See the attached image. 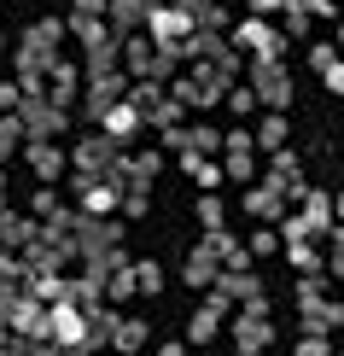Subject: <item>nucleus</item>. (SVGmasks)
I'll use <instances>...</instances> for the list:
<instances>
[{
	"label": "nucleus",
	"instance_id": "4468645a",
	"mask_svg": "<svg viewBox=\"0 0 344 356\" xmlns=\"http://www.w3.org/2000/svg\"><path fill=\"white\" fill-rule=\"evenodd\" d=\"M245 211L257 216V222H280V193L268 187V181H263V187H251V193H245Z\"/></svg>",
	"mask_w": 344,
	"mask_h": 356
},
{
	"label": "nucleus",
	"instance_id": "1a4fd4ad",
	"mask_svg": "<svg viewBox=\"0 0 344 356\" xmlns=\"http://www.w3.org/2000/svg\"><path fill=\"white\" fill-rule=\"evenodd\" d=\"M216 298H239V304H263V280L257 275H234V269H222V280H216Z\"/></svg>",
	"mask_w": 344,
	"mask_h": 356
},
{
	"label": "nucleus",
	"instance_id": "20e7f679",
	"mask_svg": "<svg viewBox=\"0 0 344 356\" xmlns=\"http://www.w3.org/2000/svg\"><path fill=\"white\" fill-rule=\"evenodd\" d=\"M18 123H24L29 140H53V135H65V106H53V99H24Z\"/></svg>",
	"mask_w": 344,
	"mask_h": 356
},
{
	"label": "nucleus",
	"instance_id": "c756f323",
	"mask_svg": "<svg viewBox=\"0 0 344 356\" xmlns=\"http://www.w3.org/2000/svg\"><path fill=\"white\" fill-rule=\"evenodd\" d=\"M35 216H47V222L65 216V211H58V193H53V187H41V193H35Z\"/></svg>",
	"mask_w": 344,
	"mask_h": 356
},
{
	"label": "nucleus",
	"instance_id": "f8f14e48",
	"mask_svg": "<svg viewBox=\"0 0 344 356\" xmlns=\"http://www.w3.org/2000/svg\"><path fill=\"white\" fill-rule=\"evenodd\" d=\"M123 53H129V76L152 82V58H158V41H146V35H129V41H123Z\"/></svg>",
	"mask_w": 344,
	"mask_h": 356
},
{
	"label": "nucleus",
	"instance_id": "dca6fc26",
	"mask_svg": "<svg viewBox=\"0 0 344 356\" xmlns=\"http://www.w3.org/2000/svg\"><path fill=\"white\" fill-rule=\"evenodd\" d=\"M76 88H82V76L70 65H53V88H47V99L53 106H70V99H76Z\"/></svg>",
	"mask_w": 344,
	"mask_h": 356
},
{
	"label": "nucleus",
	"instance_id": "72a5a7b5",
	"mask_svg": "<svg viewBox=\"0 0 344 356\" xmlns=\"http://www.w3.org/2000/svg\"><path fill=\"white\" fill-rule=\"evenodd\" d=\"M222 170H228L234 181H245V175H251V152H228V164H222Z\"/></svg>",
	"mask_w": 344,
	"mask_h": 356
},
{
	"label": "nucleus",
	"instance_id": "09e8293b",
	"mask_svg": "<svg viewBox=\"0 0 344 356\" xmlns=\"http://www.w3.org/2000/svg\"><path fill=\"white\" fill-rule=\"evenodd\" d=\"M0 193H6V170H0Z\"/></svg>",
	"mask_w": 344,
	"mask_h": 356
},
{
	"label": "nucleus",
	"instance_id": "4be33fe9",
	"mask_svg": "<svg viewBox=\"0 0 344 356\" xmlns=\"http://www.w3.org/2000/svg\"><path fill=\"white\" fill-rule=\"evenodd\" d=\"M181 170L193 175V181H204V187H216V181H222V175H228V170H216V164H204V158H199V152H181Z\"/></svg>",
	"mask_w": 344,
	"mask_h": 356
},
{
	"label": "nucleus",
	"instance_id": "393cba45",
	"mask_svg": "<svg viewBox=\"0 0 344 356\" xmlns=\"http://www.w3.org/2000/svg\"><path fill=\"white\" fill-rule=\"evenodd\" d=\"M24 99H29V94H24L18 82H0V111H6V117H18V111H24Z\"/></svg>",
	"mask_w": 344,
	"mask_h": 356
},
{
	"label": "nucleus",
	"instance_id": "ddd939ff",
	"mask_svg": "<svg viewBox=\"0 0 344 356\" xmlns=\"http://www.w3.org/2000/svg\"><path fill=\"white\" fill-rule=\"evenodd\" d=\"M222 304H228V298H216V292H211V304H204V309H193V321H187V339H199V345H204V339H211V333L222 327Z\"/></svg>",
	"mask_w": 344,
	"mask_h": 356
},
{
	"label": "nucleus",
	"instance_id": "7c9ffc66",
	"mask_svg": "<svg viewBox=\"0 0 344 356\" xmlns=\"http://www.w3.org/2000/svg\"><path fill=\"white\" fill-rule=\"evenodd\" d=\"M199 222H204V234H222V204L216 199H199Z\"/></svg>",
	"mask_w": 344,
	"mask_h": 356
},
{
	"label": "nucleus",
	"instance_id": "a19ab883",
	"mask_svg": "<svg viewBox=\"0 0 344 356\" xmlns=\"http://www.w3.org/2000/svg\"><path fill=\"white\" fill-rule=\"evenodd\" d=\"M268 251H280L275 234H251V257H268Z\"/></svg>",
	"mask_w": 344,
	"mask_h": 356
},
{
	"label": "nucleus",
	"instance_id": "39448f33",
	"mask_svg": "<svg viewBox=\"0 0 344 356\" xmlns=\"http://www.w3.org/2000/svg\"><path fill=\"white\" fill-rule=\"evenodd\" d=\"M234 339H239V356H257L268 339H275V327H268V304H245V309H239Z\"/></svg>",
	"mask_w": 344,
	"mask_h": 356
},
{
	"label": "nucleus",
	"instance_id": "412c9836",
	"mask_svg": "<svg viewBox=\"0 0 344 356\" xmlns=\"http://www.w3.org/2000/svg\"><path fill=\"white\" fill-rule=\"evenodd\" d=\"M257 146H268V152H280V146H286V117H263V123H257Z\"/></svg>",
	"mask_w": 344,
	"mask_h": 356
},
{
	"label": "nucleus",
	"instance_id": "79ce46f5",
	"mask_svg": "<svg viewBox=\"0 0 344 356\" xmlns=\"http://www.w3.org/2000/svg\"><path fill=\"white\" fill-rule=\"evenodd\" d=\"M222 146H228V152H251V146H257V135H245V129H234V135L222 140Z\"/></svg>",
	"mask_w": 344,
	"mask_h": 356
},
{
	"label": "nucleus",
	"instance_id": "cd10ccee",
	"mask_svg": "<svg viewBox=\"0 0 344 356\" xmlns=\"http://www.w3.org/2000/svg\"><path fill=\"white\" fill-rule=\"evenodd\" d=\"M280 24H286V35H309V12H304V0H292Z\"/></svg>",
	"mask_w": 344,
	"mask_h": 356
},
{
	"label": "nucleus",
	"instance_id": "6e6552de",
	"mask_svg": "<svg viewBox=\"0 0 344 356\" xmlns=\"http://www.w3.org/2000/svg\"><path fill=\"white\" fill-rule=\"evenodd\" d=\"M234 35H239V47L257 53V65H280V35H275V29H268L263 18H245V24L234 29Z\"/></svg>",
	"mask_w": 344,
	"mask_h": 356
},
{
	"label": "nucleus",
	"instance_id": "c85d7f7f",
	"mask_svg": "<svg viewBox=\"0 0 344 356\" xmlns=\"http://www.w3.org/2000/svg\"><path fill=\"white\" fill-rule=\"evenodd\" d=\"M18 304H24L18 292H12V286H0V333H6L12 321H18Z\"/></svg>",
	"mask_w": 344,
	"mask_h": 356
},
{
	"label": "nucleus",
	"instance_id": "5701e85b",
	"mask_svg": "<svg viewBox=\"0 0 344 356\" xmlns=\"http://www.w3.org/2000/svg\"><path fill=\"white\" fill-rule=\"evenodd\" d=\"M222 140H228V135H216V129H204V123H193V129H187V152H199V158H204V152H216Z\"/></svg>",
	"mask_w": 344,
	"mask_h": 356
},
{
	"label": "nucleus",
	"instance_id": "bb28decb",
	"mask_svg": "<svg viewBox=\"0 0 344 356\" xmlns=\"http://www.w3.org/2000/svg\"><path fill=\"white\" fill-rule=\"evenodd\" d=\"M146 345V327L140 321H123V327H117V350H140Z\"/></svg>",
	"mask_w": 344,
	"mask_h": 356
},
{
	"label": "nucleus",
	"instance_id": "7ed1b4c3",
	"mask_svg": "<svg viewBox=\"0 0 344 356\" xmlns=\"http://www.w3.org/2000/svg\"><path fill=\"white\" fill-rule=\"evenodd\" d=\"M123 94H129V76L123 70H88V111L106 123V111L111 106H123Z\"/></svg>",
	"mask_w": 344,
	"mask_h": 356
},
{
	"label": "nucleus",
	"instance_id": "f704fd0d",
	"mask_svg": "<svg viewBox=\"0 0 344 356\" xmlns=\"http://www.w3.org/2000/svg\"><path fill=\"white\" fill-rule=\"evenodd\" d=\"M76 18H111V0H76Z\"/></svg>",
	"mask_w": 344,
	"mask_h": 356
},
{
	"label": "nucleus",
	"instance_id": "4c0bfd02",
	"mask_svg": "<svg viewBox=\"0 0 344 356\" xmlns=\"http://www.w3.org/2000/svg\"><path fill=\"white\" fill-rule=\"evenodd\" d=\"M228 106H234V111H251V106H257V94H251V82H239V88H234V94H228Z\"/></svg>",
	"mask_w": 344,
	"mask_h": 356
},
{
	"label": "nucleus",
	"instance_id": "ea45409f",
	"mask_svg": "<svg viewBox=\"0 0 344 356\" xmlns=\"http://www.w3.org/2000/svg\"><path fill=\"white\" fill-rule=\"evenodd\" d=\"M297 356H327V339L321 333H304V339H297Z\"/></svg>",
	"mask_w": 344,
	"mask_h": 356
},
{
	"label": "nucleus",
	"instance_id": "f03ea898",
	"mask_svg": "<svg viewBox=\"0 0 344 356\" xmlns=\"http://www.w3.org/2000/svg\"><path fill=\"white\" fill-rule=\"evenodd\" d=\"M146 29H152V41H158V47H181V53H187V41L199 35V18H193L187 6H158Z\"/></svg>",
	"mask_w": 344,
	"mask_h": 356
},
{
	"label": "nucleus",
	"instance_id": "58836bf2",
	"mask_svg": "<svg viewBox=\"0 0 344 356\" xmlns=\"http://www.w3.org/2000/svg\"><path fill=\"white\" fill-rule=\"evenodd\" d=\"M152 211V199H146V193H123V216H146Z\"/></svg>",
	"mask_w": 344,
	"mask_h": 356
},
{
	"label": "nucleus",
	"instance_id": "2f4dec72",
	"mask_svg": "<svg viewBox=\"0 0 344 356\" xmlns=\"http://www.w3.org/2000/svg\"><path fill=\"white\" fill-rule=\"evenodd\" d=\"M29 35H35L41 47H58V35H65V29H58V18H41L35 29H29Z\"/></svg>",
	"mask_w": 344,
	"mask_h": 356
},
{
	"label": "nucleus",
	"instance_id": "0eeeda50",
	"mask_svg": "<svg viewBox=\"0 0 344 356\" xmlns=\"http://www.w3.org/2000/svg\"><path fill=\"white\" fill-rule=\"evenodd\" d=\"M181 280H187L193 292H216V280H222V263H216V251L204 245V240L187 251V263H181Z\"/></svg>",
	"mask_w": 344,
	"mask_h": 356
},
{
	"label": "nucleus",
	"instance_id": "a211bd4d",
	"mask_svg": "<svg viewBox=\"0 0 344 356\" xmlns=\"http://www.w3.org/2000/svg\"><path fill=\"white\" fill-rule=\"evenodd\" d=\"M134 129H140V111H134L129 99H123V106H111V111H106V135H111V140L134 135Z\"/></svg>",
	"mask_w": 344,
	"mask_h": 356
},
{
	"label": "nucleus",
	"instance_id": "a18cd8bd",
	"mask_svg": "<svg viewBox=\"0 0 344 356\" xmlns=\"http://www.w3.org/2000/svg\"><path fill=\"white\" fill-rule=\"evenodd\" d=\"M158 356H187V345H163V350H158Z\"/></svg>",
	"mask_w": 344,
	"mask_h": 356
},
{
	"label": "nucleus",
	"instance_id": "f3484780",
	"mask_svg": "<svg viewBox=\"0 0 344 356\" xmlns=\"http://www.w3.org/2000/svg\"><path fill=\"white\" fill-rule=\"evenodd\" d=\"M163 99H170V94H163V82H134V88H129V106L140 111V117H152Z\"/></svg>",
	"mask_w": 344,
	"mask_h": 356
},
{
	"label": "nucleus",
	"instance_id": "423d86ee",
	"mask_svg": "<svg viewBox=\"0 0 344 356\" xmlns=\"http://www.w3.org/2000/svg\"><path fill=\"white\" fill-rule=\"evenodd\" d=\"M251 94H257V106H286L292 99L286 65H251Z\"/></svg>",
	"mask_w": 344,
	"mask_h": 356
},
{
	"label": "nucleus",
	"instance_id": "b1692460",
	"mask_svg": "<svg viewBox=\"0 0 344 356\" xmlns=\"http://www.w3.org/2000/svg\"><path fill=\"white\" fill-rule=\"evenodd\" d=\"M18 146H24V123H18V117H0V164H6Z\"/></svg>",
	"mask_w": 344,
	"mask_h": 356
},
{
	"label": "nucleus",
	"instance_id": "2eb2a0df",
	"mask_svg": "<svg viewBox=\"0 0 344 356\" xmlns=\"http://www.w3.org/2000/svg\"><path fill=\"white\" fill-rule=\"evenodd\" d=\"M117 204H123V187H88L82 193V216H106V211H117Z\"/></svg>",
	"mask_w": 344,
	"mask_h": 356
},
{
	"label": "nucleus",
	"instance_id": "473e14b6",
	"mask_svg": "<svg viewBox=\"0 0 344 356\" xmlns=\"http://www.w3.org/2000/svg\"><path fill=\"white\" fill-rule=\"evenodd\" d=\"M134 275H140L146 292H163V269H158V263H134Z\"/></svg>",
	"mask_w": 344,
	"mask_h": 356
},
{
	"label": "nucleus",
	"instance_id": "aec40b11",
	"mask_svg": "<svg viewBox=\"0 0 344 356\" xmlns=\"http://www.w3.org/2000/svg\"><path fill=\"white\" fill-rule=\"evenodd\" d=\"M304 228L316 234V228H327V222H333V199H327V193H304Z\"/></svg>",
	"mask_w": 344,
	"mask_h": 356
},
{
	"label": "nucleus",
	"instance_id": "6ab92c4d",
	"mask_svg": "<svg viewBox=\"0 0 344 356\" xmlns=\"http://www.w3.org/2000/svg\"><path fill=\"white\" fill-rule=\"evenodd\" d=\"M304 175H297V158L292 152H275V170H268V187L275 193H286V187H297Z\"/></svg>",
	"mask_w": 344,
	"mask_h": 356
},
{
	"label": "nucleus",
	"instance_id": "f257e3e1",
	"mask_svg": "<svg viewBox=\"0 0 344 356\" xmlns=\"http://www.w3.org/2000/svg\"><path fill=\"white\" fill-rule=\"evenodd\" d=\"M123 164V152H117V140L111 135H88L82 146H76V187L88 193V187H99V175L111 181V170Z\"/></svg>",
	"mask_w": 344,
	"mask_h": 356
},
{
	"label": "nucleus",
	"instance_id": "3c124183",
	"mask_svg": "<svg viewBox=\"0 0 344 356\" xmlns=\"http://www.w3.org/2000/svg\"><path fill=\"white\" fill-rule=\"evenodd\" d=\"M338 41H344V24H338Z\"/></svg>",
	"mask_w": 344,
	"mask_h": 356
},
{
	"label": "nucleus",
	"instance_id": "c9c22d12",
	"mask_svg": "<svg viewBox=\"0 0 344 356\" xmlns=\"http://www.w3.org/2000/svg\"><path fill=\"white\" fill-rule=\"evenodd\" d=\"M286 257H292V269H316V251H309V245H286Z\"/></svg>",
	"mask_w": 344,
	"mask_h": 356
},
{
	"label": "nucleus",
	"instance_id": "8fccbe9b",
	"mask_svg": "<svg viewBox=\"0 0 344 356\" xmlns=\"http://www.w3.org/2000/svg\"><path fill=\"white\" fill-rule=\"evenodd\" d=\"M338 216H344V193H338Z\"/></svg>",
	"mask_w": 344,
	"mask_h": 356
},
{
	"label": "nucleus",
	"instance_id": "9d476101",
	"mask_svg": "<svg viewBox=\"0 0 344 356\" xmlns=\"http://www.w3.org/2000/svg\"><path fill=\"white\" fill-rule=\"evenodd\" d=\"M146 24H152V6H146V0H111V29H117V35H134V29H146Z\"/></svg>",
	"mask_w": 344,
	"mask_h": 356
},
{
	"label": "nucleus",
	"instance_id": "9b49d317",
	"mask_svg": "<svg viewBox=\"0 0 344 356\" xmlns=\"http://www.w3.org/2000/svg\"><path fill=\"white\" fill-rule=\"evenodd\" d=\"M29 170H35L41 181H58V175H65V152H58L53 140H29Z\"/></svg>",
	"mask_w": 344,
	"mask_h": 356
},
{
	"label": "nucleus",
	"instance_id": "de8ad7c7",
	"mask_svg": "<svg viewBox=\"0 0 344 356\" xmlns=\"http://www.w3.org/2000/svg\"><path fill=\"white\" fill-rule=\"evenodd\" d=\"M65 356H88V345H82V350H65Z\"/></svg>",
	"mask_w": 344,
	"mask_h": 356
},
{
	"label": "nucleus",
	"instance_id": "e433bc0d",
	"mask_svg": "<svg viewBox=\"0 0 344 356\" xmlns=\"http://www.w3.org/2000/svg\"><path fill=\"white\" fill-rule=\"evenodd\" d=\"M12 280H29V275H24V263H12L6 251H0V286H12Z\"/></svg>",
	"mask_w": 344,
	"mask_h": 356
},
{
	"label": "nucleus",
	"instance_id": "a878e982",
	"mask_svg": "<svg viewBox=\"0 0 344 356\" xmlns=\"http://www.w3.org/2000/svg\"><path fill=\"white\" fill-rule=\"evenodd\" d=\"M134 286H140V275H134V263H129V269H117V275H111V298H134Z\"/></svg>",
	"mask_w": 344,
	"mask_h": 356
},
{
	"label": "nucleus",
	"instance_id": "c03bdc74",
	"mask_svg": "<svg viewBox=\"0 0 344 356\" xmlns=\"http://www.w3.org/2000/svg\"><path fill=\"white\" fill-rule=\"evenodd\" d=\"M18 345H24V339H12V345H0V356H24Z\"/></svg>",
	"mask_w": 344,
	"mask_h": 356
},
{
	"label": "nucleus",
	"instance_id": "49530a36",
	"mask_svg": "<svg viewBox=\"0 0 344 356\" xmlns=\"http://www.w3.org/2000/svg\"><path fill=\"white\" fill-rule=\"evenodd\" d=\"M333 321H344V304H333Z\"/></svg>",
	"mask_w": 344,
	"mask_h": 356
},
{
	"label": "nucleus",
	"instance_id": "37998d69",
	"mask_svg": "<svg viewBox=\"0 0 344 356\" xmlns=\"http://www.w3.org/2000/svg\"><path fill=\"white\" fill-rule=\"evenodd\" d=\"M286 6L292 0H251V12H280V18H286Z\"/></svg>",
	"mask_w": 344,
	"mask_h": 356
}]
</instances>
